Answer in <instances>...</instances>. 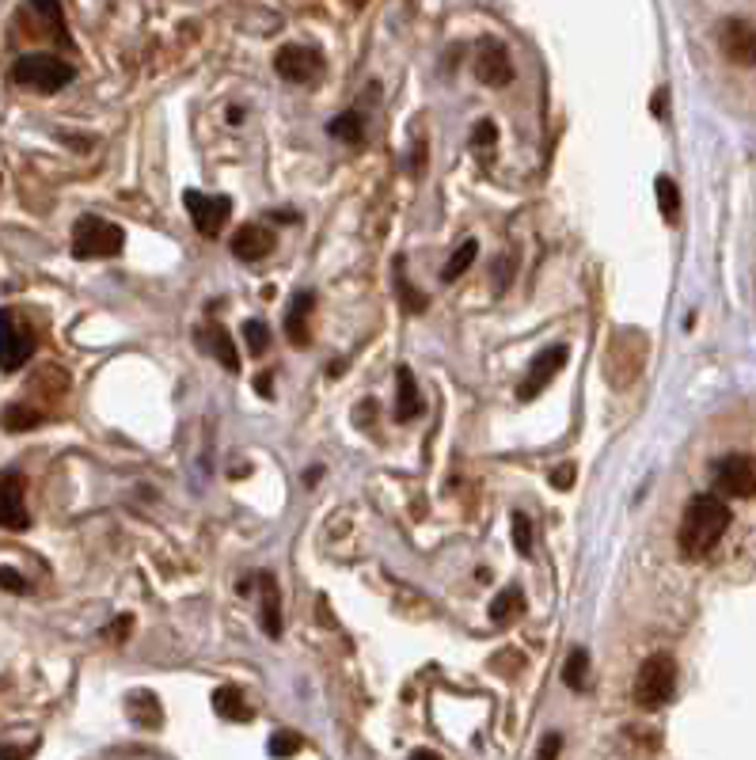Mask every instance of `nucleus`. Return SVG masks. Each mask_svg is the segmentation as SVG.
I'll return each instance as SVG.
<instances>
[{
    "instance_id": "f257e3e1",
    "label": "nucleus",
    "mask_w": 756,
    "mask_h": 760,
    "mask_svg": "<svg viewBox=\"0 0 756 760\" xmlns=\"http://www.w3.org/2000/svg\"><path fill=\"white\" fill-rule=\"evenodd\" d=\"M727 528H730V506L719 495H696L681 518V533H677L681 556L684 559L711 556L715 544L727 536Z\"/></svg>"
},
{
    "instance_id": "f03ea898",
    "label": "nucleus",
    "mask_w": 756,
    "mask_h": 760,
    "mask_svg": "<svg viewBox=\"0 0 756 760\" xmlns=\"http://www.w3.org/2000/svg\"><path fill=\"white\" fill-rule=\"evenodd\" d=\"M646 365V335L635 332V327H620L612 332V342H608L605 354V373L612 388H628V384L639 381Z\"/></svg>"
},
{
    "instance_id": "7ed1b4c3",
    "label": "nucleus",
    "mask_w": 756,
    "mask_h": 760,
    "mask_svg": "<svg viewBox=\"0 0 756 760\" xmlns=\"http://www.w3.org/2000/svg\"><path fill=\"white\" fill-rule=\"evenodd\" d=\"M73 65L53 58V53H27L12 65V80L27 91H38V96H53L65 84H73Z\"/></svg>"
},
{
    "instance_id": "20e7f679",
    "label": "nucleus",
    "mask_w": 756,
    "mask_h": 760,
    "mask_svg": "<svg viewBox=\"0 0 756 760\" xmlns=\"http://www.w3.org/2000/svg\"><path fill=\"white\" fill-rule=\"evenodd\" d=\"M677 693V662L669 655H650L643 665H639L635 677V703L643 711H658L673 700Z\"/></svg>"
},
{
    "instance_id": "39448f33",
    "label": "nucleus",
    "mask_w": 756,
    "mask_h": 760,
    "mask_svg": "<svg viewBox=\"0 0 756 760\" xmlns=\"http://www.w3.org/2000/svg\"><path fill=\"white\" fill-rule=\"evenodd\" d=\"M126 248V233L119 225L103 217H80L73 225V256L76 259H111V256H122Z\"/></svg>"
},
{
    "instance_id": "423d86ee",
    "label": "nucleus",
    "mask_w": 756,
    "mask_h": 760,
    "mask_svg": "<svg viewBox=\"0 0 756 760\" xmlns=\"http://www.w3.org/2000/svg\"><path fill=\"white\" fill-rule=\"evenodd\" d=\"M35 354V332L23 327L8 309H0V370L15 373Z\"/></svg>"
},
{
    "instance_id": "0eeeda50",
    "label": "nucleus",
    "mask_w": 756,
    "mask_h": 760,
    "mask_svg": "<svg viewBox=\"0 0 756 760\" xmlns=\"http://www.w3.org/2000/svg\"><path fill=\"white\" fill-rule=\"evenodd\" d=\"M183 205H187L190 221L202 236H221L225 221L233 217V198L225 195H206V190H187L183 195Z\"/></svg>"
},
{
    "instance_id": "6e6552de",
    "label": "nucleus",
    "mask_w": 756,
    "mask_h": 760,
    "mask_svg": "<svg viewBox=\"0 0 756 760\" xmlns=\"http://www.w3.org/2000/svg\"><path fill=\"white\" fill-rule=\"evenodd\" d=\"M715 495L719 498H753L756 495V460L753 457H734L715 464Z\"/></svg>"
},
{
    "instance_id": "1a4fd4ad",
    "label": "nucleus",
    "mask_w": 756,
    "mask_h": 760,
    "mask_svg": "<svg viewBox=\"0 0 756 760\" xmlns=\"http://www.w3.org/2000/svg\"><path fill=\"white\" fill-rule=\"evenodd\" d=\"M23 475L15 468H4L0 472V528L8 533H27L30 528V513H27V498H23Z\"/></svg>"
},
{
    "instance_id": "9d476101",
    "label": "nucleus",
    "mask_w": 756,
    "mask_h": 760,
    "mask_svg": "<svg viewBox=\"0 0 756 760\" xmlns=\"http://www.w3.org/2000/svg\"><path fill=\"white\" fill-rule=\"evenodd\" d=\"M274 68L289 84H312L323 68V53L315 46H282L274 58Z\"/></svg>"
},
{
    "instance_id": "9b49d317",
    "label": "nucleus",
    "mask_w": 756,
    "mask_h": 760,
    "mask_svg": "<svg viewBox=\"0 0 756 760\" xmlns=\"http://www.w3.org/2000/svg\"><path fill=\"white\" fill-rule=\"evenodd\" d=\"M562 365H567V347H562V342H555V347L540 350L536 362L529 365V377H524V381H521V388H517V399H521V403H529V399H536L540 391L547 388V384H551L555 377H559Z\"/></svg>"
},
{
    "instance_id": "f8f14e48",
    "label": "nucleus",
    "mask_w": 756,
    "mask_h": 760,
    "mask_svg": "<svg viewBox=\"0 0 756 760\" xmlns=\"http://www.w3.org/2000/svg\"><path fill=\"white\" fill-rule=\"evenodd\" d=\"M719 46L727 53V61H734L738 68L756 65V27L749 20H727L719 30Z\"/></svg>"
},
{
    "instance_id": "ddd939ff",
    "label": "nucleus",
    "mask_w": 756,
    "mask_h": 760,
    "mask_svg": "<svg viewBox=\"0 0 756 760\" xmlns=\"http://www.w3.org/2000/svg\"><path fill=\"white\" fill-rule=\"evenodd\" d=\"M475 76H480L487 88H506L513 80V65H509V53L503 42L487 38V42L475 50Z\"/></svg>"
},
{
    "instance_id": "4468645a",
    "label": "nucleus",
    "mask_w": 756,
    "mask_h": 760,
    "mask_svg": "<svg viewBox=\"0 0 756 760\" xmlns=\"http://www.w3.org/2000/svg\"><path fill=\"white\" fill-rule=\"evenodd\" d=\"M228 248H233V256L244 259V263H259V259H267L270 251L277 248V236L262 225H240L233 233V244H228Z\"/></svg>"
},
{
    "instance_id": "2eb2a0df",
    "label": "nucleus",
    "mask_w": 756,
    "mask_h": 760,
    "mask_svg": "<svg viewBox=\"0 0 756 760\" xmlns=\"http://www.w3.org/2000/svg\"><path fill=\"white\" fill-rule=\"evenodd\" d=\"M259 624L270 639H277L285 627L282 624V589H277L274 574H262L259 578Z\"/></svg>"
},
{
    "instance_id": "dca6fc26",
    "label": "nucleus",
    "mask_w": 756,
    "mask_h": 760,
    "mask_svg": "<svg viewBox=\"0 0 756 760\" xmlns=\"http://www.w3.org/2000/svg\"><path fill=\"white\" fill-rule=\"evenodd\" d=\"M198 347L206 350V354H213L221 365H225L228 373L240 370V354H236L233 347V335L225 332L221 324H210V327H198Z\"/></svg>"
},
{
    "instance_id": "f3484780",
    "label": "nucleus",
    "mask_w": 756,
    "mask_h": 760,
    "mask_svg": "<svg viewBox=\"0 0 756 760\" xmlns=\"http://www.w3.org/2000/svg\"><path fill=\"white\" fill-rule=\"evenodd\" d=\"M312 309H315V294H308V289H305V294L293 297L289 316H285V335H289V342H293V347H300V350L312 342V332H308V316H312Z\"/></svg>"
},
{
    "instance_id": "a211bd4d",
    "label": "nucleus",
    "mask_w": 756,
    "mask_h": 760,
    "mask_svg": "<svg viewBox=\"0 0 756 760\" xmlns=\"http://www.w3.org/2000/svg\"><path fill=\"white\" fill-rule=\"evenodd\" d=\"M399 396H396V419L399 422H411L414 414H422V396H419V384H414V373L407 365H399Z\"/></svg>"
},
{
    "instance_id": "6ab92c4d",
    "label": "nucleus",
    "mask_w": 756,
    "mask_h": 760,
    "mask_svg": "<svg viewBox=\"0 0 756 760\" xmlns=\"http://www.w3.org/2000/svg\"><path fill=\"white\" fill-rule=\"evenodd\" d=\"M517 616H524V594H521V586H506L503 594L491 601V620H495V624H513Z\"/></svg>"
},
{
    "instance_id": "aec40b11",
    "label": "nucleus",
    "mask_w": 756,
    "mask_h": 760,
    "mask_svg": "<svg viewBox=\"0 0 756 760\" xmlns=\"http://www.w3.org/2000/svg\"><path fill=\"white\" fill-rule=\"evenodd\" d=\"M38 422H42V411L30 403H8L4 411H0V426L8 429V434H23V429H35Z\"/></svg>"
},
{
    "instance_id": "412c9836",
    "label": "nucleus",
    "mask_w": 756,
    "mask_h": 760,
    "mask_svg": "<svg viewBox=\"0 0 756 760\" xmlns=\"http://www.w3.org/2000/svg\"><path fill=\"white\" fill-rule=\"evenodd\" d=\"M585 681H590V650L574 647L567 655V662H562V685L574 688V693H582Z\"/></svg>"
},
{
    "instance_id": "4be33fe9",
    "label": "nucleus",
    "mask_w": 756,
    "mask_h": 760,
    "mask_svg": "<svg viewBox=\"0 0 756 760\" xmlns=\"http://www.w3.org/2000/svg\"><path fill=\"white\" fill-rule=\"evenodd\" d=\"M213 708H218L221 719H236V723H248L251 719V708L244 703L240 688H218L213 693Z\"/></svg>"
},
{
    "instance_id": "5701e85b",
    "label": "nucleus",
    "mask_w": 756,
    "mask_h": 760,
    "mask_svg": "<svg viewBox=\"0 0 756 760\" xmlns=\"http://www.w3.org/2000/svg\"><path fill=\"white\" fill-rule=\"evenodd\" d=\"M475 256H480V244H475V240H464V244H460V248L449 256V263H445L442 282H457V278H464L468 266L475 263Z\"/></svg>"
},
{
    "instance_id": "b1692460",
    "label": "nucleus",
    "mask_w": 756,
    "mask_h": 760,
    "mask_svg": "<svg viewBox=\"0 0 756 760\" xmlns=\"http://www.w3.org/2000/svg\"><path fill=\"white\" fill-rule=\"evenodd\" d=\"M396 289H399V301H404V309L407 312H426V304H430V297L426 294H419V289L407 282V274H404V259H396Z\"/></svg>"
},
{
    "instance_id": "393cba45",
    "label": "nucleus",
    "mask_w": 756,
    "mask_h": 760,
    "mask_svg": "<svg viewBox=\"0 0 756 760\" xmlns=\"http://www.w3.org/2000/svg\"><path fill=\"white\" fill-rule=\"evenodd\" d=\"M331 137H335V141H346V145H358L361 137H365V122H361V114H338L335 122H331Z\"/></svg>"
},
{
    "instance_id": "a878e982",
    "label": "nucleus",
    "mask_w": 756,
    "mask_h": 760,
    "mask_svg": "<svg viewBox=\"0 0 756 760\" xmlns=\"http://www.w3.org/2000/svg\"><path fill=\"white\" fill-rule=\"evenodd\" d=\"M658 205H661V213H666V221L681 217V195H677V183L666 179V175L658 179Z\"/></svg>"
},
{
    "instance_id": "bb28decb",
    "label": "nucleus",
    "mask_w": 756,
    "mask_h": 760,
    "mask_svg": "<svg viewBox=\"0 0 756 760\" xmlns=\"http://www.w3.org/2000/svg\"><path fill=\"white\" fill-rule=\"evenodd\" d=\"M297 749H300V734H293V731H277L274 738H270V757H277V760L293 757Z\"/></svg>"
},
{
    "instance_id": "cd10ccee",
    "label": "nucleus",
    "mask_w": 756,
    "mask_h": 760,
    "mask_svg": "<svg viewBox=\"0 0 756 760\" xmlns=\"http://www.w3.org/2000/svg\"><path fill=\"white\" fill-rule=\"evenodd\" d=\"M244 339H248V350H251V354H262V350L270 347L267 324H262V320H248V324H244Z\"/></svg>"
},
{
    "instance_id": "c85d7f7f",
    "label": "nucleus",
    "mask_w": 756,
    "mask_h": 760,
    "mask_svg": "<svg viewBox=\"0 0 756 760\" xmlns=\"http://www.w3.org/2000/svg\"><path fill=\"white\" fill-rule=\"evenodd\" d=\"M513 544L524 559L532 556V521L524 518V513H513Z\"/></svg>"
},
{
    "instance_id": "c756f323",
    "label": "nucleus",
    "mask_w": 756,
    "mask_h": 760,
    "mask_svg": "<svg viewBox=\"0 0 756 760\" xmlns=\"http://www.w3.org/2000/svg\"><path fill=\"white\" fill-rule=\"evenodd\" d=\"M0 589H8V594H27V582H23V574L12 571V566H0Z\"/></svg>"
},
{
    "instance_id": "7c9ffc66",
    "label": "nucleus",
    "mask_w": 756,
    "mask_h": 760,
    "mask_svg": "<svg viewBox=\"0 0 756 760\" xmlns=\"http://www.w3.org/2000/svg\"><path fill=\"white\" fill-rule=\"evenodd\" d=\"M495 137H498L495 122H480V126H475V134H472V149H491V145H495Z\"/></svg>"
},
{
    "instance_id": "2f4dec72",
    "label": "nucleus",
    "mask_w": 756,
    "mask_h": 760,
    "mask_svg": "<svg viewBox=\"0 0 756 760\" xmlns=\"http://www.w3.org/2000/svg\"><path fill=\"white\" fill-rule=\"evenodd\" d=\"M559 749H562V734H547V738L540 742L536 760H559Z\"/></svg>"
},
{
    "instance_id": "473e14b6",
    "label": "nucleus",
    "mask_w": 756,
    "mask_h": 760,
    "mask_svg": "<svg viewBox=\"0 0 756 760\" xmlns=\"http://www.w3.org/2000/svg\"><path fill=\"white\" fill-rule=\"evenodd\" d=\"M570 483H574V464H559V468H555V472H551V487H570Z\"/></svg>"
},
{
    "instance_id": "72a5a7b5",
    "label": "nucleus",
    "mask_w": 756,
    "mask_h": 760,
    "mask_svg": "<svg viewBox=\"0 0 756 760\" xmlns=\"http://www.w3.org/2000/svg\"><path fill=\"white\" fill-rule=\"evenodd\" d=\"M411 760H442V757H437L434 749H419V753H414Z\"/></svg>"
}]
</instances>
